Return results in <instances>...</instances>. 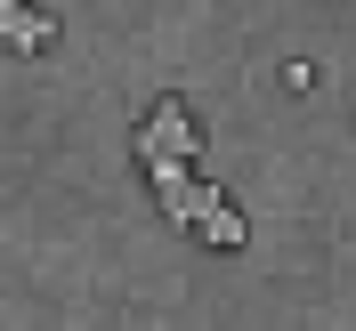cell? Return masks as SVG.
<instances>
[{
  "mask_svg": "<svg viewBox=\"0 0 356 331\" xmlns=\"http://www.w3.org/2000/svg\"><path fill=\"white\" fill-rule=\"evenodd\" d=\"M138 154H146V162H154V154L195 162L202 154V130H195V113H186V97H162V105L138 121Z\"/></svg>",
  "mask_w": 356,
  "mask_h": 331,
  "instance_id": "6da1fadb",
  "label": "cell"
},
{
  "mask_svg": "<svg viewBox=\"0 0 356 331\" xmlns=\"http://www.w3.org/2000/svg\"><path fill=\"white\" fill-rule=\"evenodd\" d=\"M0 41L24 49V57H49V49H57V17L33 8V0H0Z\"/></svg>",
  "mask_w": 356,
  "mask_h": 331,
  "instance_id": "7a4b0ae2",
  "label": "cell"
},
{
  "mask_svg": "<svg viewBox=\"0 0 356 331\" xmlns=\"http://www.w3.org/2000/svg\"><path fill=\"white\" fill-rule=\"evenodd\" d=\"M195 235H202L211 251H243V243H251L243 210H235V202H227V186H211V178H202V210H195Z\"/></svg>",
  "mask_w": 356,
  "mask_h": 331,
  "instance_id": "3957f363",
  "label": "cell"
}]
</instances>
